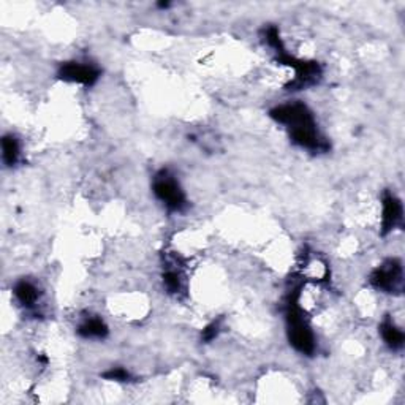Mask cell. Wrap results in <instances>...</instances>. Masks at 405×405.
I'll return each instance as SVG.
<instances>
[{"label": "cell", "mask_w": 405, "mask_h": 405, "mask_svg": "<svg viewBox=\"0 0 405 405\" xmlns=\"http://www.w3.org/2000/svg\"><path fill=\"white\" fill-rule=\"evenodd\" d=\"M370 285L383 293H401L404 288L402 263L396 258H390L378 265L369 278Z\"/></svg>", "instance_id": "obj_4"}, {"label": "cell", "mask_w": 405, "mask_h": 405, "mask_svg": "<svg viewBox=\"0 0 405 405\" xmlns=\"http://www.w3.org/2000/svg\"><path fill=\"white\" fill-rule=\"evenodd\" d=\"M57 76L61 80L68 82H76V85H82L91 87L100 78V70L89 62H66L62 63Z\"/></svg>", "instance_id": "obj_6"}, {"label": "cell", "mask_w": 405, "mask_h": 405, "mask_svg": "<svg viewBox=\"0 0 405 405\" xmlns=\"http://www.w3.org/2000/svg\"><path fill=\"white\" fill-rule=\"evenodd\" d=\"M380 334L391 350H401L405 342L404 332L394 325V321L390 317L383 320V323L380 325Z\"/></svg>", "instance_id": "obj_9"}, {"label": "cell", "mask_w": 405, "mask_h": 405, "mask_svg": "<svg viewBox=\"0 0 405 405\" xmlns=\"http://www.w3.org/2000/svg\"><path fill=\"white\" fill-rule=\"evenodd\" d=\"M269 116L279 124L287 125L290 132L317 127L312 111L304 103H287V105L275 106L269 111Z\"/></svg>", "instance_id": "obj_3"}, {"label": "cell", "mask_w": 405, "mask_h": 405, "mask_svg": "<svg viewBox=\"0 0 405 405\" xmlns=\"http://www.w3.org/2000/svg\"><path fill=\"white\" fill-rule=\"evenodd\" d=\"M163 285L166 287V290H168L173 294L181 293L182 292V278H181V274H179L177 271H175V269H168V271L163 274Z\"/></svg>", "instance_id": "obj_12"}, {"label": "cell", "mask_w": 405, "mask_h": 405, "mask_svg": "<svg viewBox=\"0 0 405 405\" xmlns=\"http://www.w3.org/2000/svg\"><path fill=\"white\" fill-rule=\"evenodd\" d=\"M78 334L85 339H105L108 336V326L103 320L92 317L82 321L78 328Z\"/></svg>", "instance_id": "obj_10"}, {"label": "cell", "mask_w": 405, "mask_h": 405, "mask_svg": "<svg viewBox=\"0 0 405 405\" xmlns=\"http://www.w3.org/2000/svg\"><path fill=\"white\" fill-rule=\"evenodd\" d=\"M287 336L294 350L311 356L315 351V337L299 307V288H293L287 298Z\"/></svg>", "instance_id": "obj_2"}, {"label": "cell", "mask_w": 405, "mask_h": 405, "mask_svg": "<svg viewBox=\"0 0 405 405\" xmlns=\"http://www.w3.org/2000/svg\"><path fill=\"white\" fill-rule=\"evenodd\" d=\"M383 216H382V235H388L402 222V203L399 198L387 192L383 195Z\"/></svg>", "instance_id": "obj_7"}, {"label": "cell", "mask_w": 405, "mask_h": 405, "mask_svg": "<svg viewBox=\"0 0 405 405\" xmlns=\"http://www.w3.org/2000/svg\"><path fill=\"white\" fill-rule=\"evenodd\" d=\"M265 40L269 46L274 48L275 54H278V57H275L278 62L294 70V80L287 86L288 91H303V89L317 85L320 81L321 67L317 62L301 61L290 53H287L284 42H282L279 34V29L275 27V25H269L268 29H265Z\"/></svg>", "instance_id": "obj_1"}, {"label": "cell", "mask_w": 405, "mask_h": 405, "mask_svg": "<svg viewBox=\"0 0 405 405\" xmlns=\"http://www.w3.org/2000/svg\"><path fill=\"white\" fill-rule=\"evenodd\" d=\"M220 321L222 320H216L204 328L201 332L203 342H211V340H214L218 336V332H220Z\"/></svg>", "instance_id": "obj_14"}, {"label": "cell", "mask_w": 405, "mask_h": 405, "mask_svg": "<svg viewBox=\"0 0 405 405\" xmlns=\"http://www.w3.org/2000/svg\"><path fill=\"white\" fill-rule=\"evenodd\" d=\"M154 194L170 211L179 212L185 208L184 192L170 171H160L154 179Z\"/></svg>", "instance_id": "obj_5"}, {"label": "cell", "mask_w": 405, "mask_h": 405, "mask_svg": "<svg viewBox=\"0 0 405 405\" xmlns=\"http://www.w3.org/2000/svg\"><path fill=\"white\" fill-rule=\"evenodd\" d=\"M13 293H15L19 304L25 309H34L38 303V298H40L38 288L29 280H19L15 288H13Z\"/></svg>", "instance_id": "obj_8"}, {"label": "cell", "mask_w": 405, "mask_h": 405, "mask_svg": "<svg viewBox=\"0 0 405 405\" xmlns=\"http://www.w3.org/2000/svg\"><path fill=\"white\" fill-rule=\"evenodd\" d=\"M103 378H106V380H111V382H130L132 375H130V372H127L125 369L113 368L103 374Z\"/></svg>", "instance_id": "obj_13"}, {"label": "cell", "mask_w": 405, "mask_h": 405, "mask_svg": "<svg viewBox=\"0 0 405 405\" xmlns=\"http://www.w3.org/2000/svg\"><path fill=\"white\" fill-rule=\"evenodd\" d=\"M2 157L6 166L16 165L19 157V143L13 135H5L2 138Z\"/></svg>", "instance_id": "obj_11"}]
</instances>
